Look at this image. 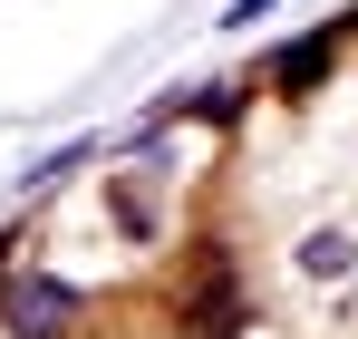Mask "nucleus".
I'll list each match as a JSON object with an SVG mask.
<instances>
[{"mask_svg": "<svg viewBox=\"0 0 358 339\" xmlns=\"http://www.w3.org/2000/svg\"><path fill=\"white\" fill-rule=\"evenodd\" d=\"M0 320H10L20 339H59L68 320H78V291L49 282V272H20V282L0 291Z\"/></svg>", "mask_w": 358, "mask_h": 339, "instance_id": "1", "label": "nucleus"}, {"mask_svg": "<svg viewBox=\"0 0 358 339\" xmlns=\"http://www.w3.org/2000/svg\"><path fill=\"white\" fill-rule=\"evenodd\" d=\"M329 68V39H300V49H281V88H310Z\"/></svg>", "mask_w": 358, "mask_h": 339, "instance_id": "2", "label": "nucleus"}, {"mask_svg": "<svg viewBox=\"0 0 358 339\" xmlns=\"http://www.w3.org/2000/svg\"><path fill=\"white\" fill-rule=\"evenodd\" d=\"M300 272H349V242H339V233H310V242H300Z\"/></svg>", "mask_w": 358, "mask_h": 339, "instance_id": "3", "label": "nucleus"}, {"mask_svg": "<svg viewBox=\"0 0 358 339\" xmlns=\"http://www.w3.org/2000/svg\"><path fill=\"white\" fill-rule=\"evenodd\" d=\"M262 10H281V0H233V20H262Z\"/></svg>", "mask_w": 358, "mask_h": 339, "instance_id": "4", "label": "nucleus"}]
</instances>
